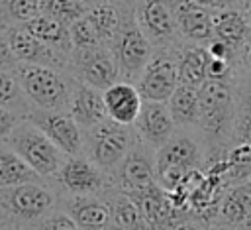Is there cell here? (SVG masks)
<instances>
[{"mask_svg": "<svg viewBox=\"0 0 251 230\" xmlns=\"http://www.w3.org/2000/svg\"><path fill=\"white\" fill-rule=\"evenodd\" d=\"M200 116L198 136L206 147V163L226 157V151L233 145L235 124V85L206 81L198 88Z\"/></svg>", "mask_w": 251, "mask_h": 230, "instance_id": "cell-1", "label": "cell"}, {"mask_svg": "<svg viewBox=\"0 0 251 230\" xmlns=\"http://www.w3.org/2000/svg\"><path fill=\"white\" fill-rule=\"evenodd\" d=\"M206 163V147L190 130H176L175 136L155 153L157 183L167 193L178 191Z\"/></svg>", "mask_w": 251, "mask_h": 230, "instance_id": "cell-2", "label": "cell"}, {"mask_svg": "<svg viewBox=\"0 0 251 230\" xmlns=\"http://www.w3.org/2000/svg\"><path fill=\"white\" fill-rule=\"evenodd\" d=\"M14 73L25 98L31 100L37 108L55 112H63L65 108H69L73 88L57 69L18 63Z\"/></svg>", "mask_w": 251, "mask_h": 230, "instance_id": "cell-3", "label": "cell"}, {"mask_svg": "<svg viewBox=\"0 0 251 230\" xmlns=\"http://www.w3.org/2000/svg\"><path fill=\"white\" fill-rule=\"evenodd\" d=\"M131 126H122L110 118L84 132L86 157L102 171H112L122 165L137 142Z\"/></svg>", "mask_w": 251, "mask_h": 230, "instance_id": "cell-4", "label": "cell"}, {"mask_svg": "<svg viewBox=\"0 0 251 230\" xmlns=\"http://www.w3.org/2000/svg\"><path fill=\"white\" fill-rule=\"evenodd\" d=\"M6 144L39 177H57L63 163L67 161V155L29 122H22L6 140Z\"/></svg>", "mask_w": 251, "mask_h": 230, "instance_id": "cell-5", "label": "cell"}, {"mask_svg": "<svg viewBox=\"0 0 251 230\" xmlns=\"http://www.w3.org/2000/svg\"><path fill=\"white\" fill-rule=\"evenodd\" d=\"M110 51L114 53V59L118 63L120 81L131 85L139 81L149 59L153 57V45L137 26L135 18H127L126 22H122L120 33Z\"/></svg>", "mask_w": 251, "mask_h": 230, "instance_id": "cell-6", "label": "cell"}, {"mask_svg": "<svg viewBox=\"0 0 251 230\" xmlns=\"http://www.w3.org/2000/svg\"><path fill=\"white\" fill-rule=\"evenodd\" d=\"M55 195L41 183H25L10 189H0V210L18 222L43 220L53 212Z\"/></svg>", "mask_w": 251, "mask_h": 230, "instance_id": "cell-7", "label": "cell"}, {"mask_svg": "<svg viewBox=\"0 0 251 230\" xmlns=\"http://www.w3.org/2000/svg\"><path fill=\"white\" fill-rule=\"evenodd\" d=\"M176 53L175 47H165L153 51L145 71L141 73L139 81L135 83L143 100L149 102H169L173 92L178 86V67H176Z\"/></svg>", "mask_w": 251, "mask_h": 230, "instance_id": "cell-8", "label": "cell"}, {"mask_svg": "<svg viewBox=\"0 0 251 230\" xmlns=\"http://www.w3.org/2000/svg\"><path fill=\"white\" fill-rule=\"evenodd\" d=\"M27 122L43 132L67 157H78L84 151V132L67 112L33 108L27 112Z\"/></svg>", "mask_w": 251, "mask_h": 230, "instance_id": "cell-9", "label": "cell"}, {"mask_svg": "<svg viewBox=\"0 0 251 230\" xmlns=\"http://www.w3.org/2000/svg\"><path fill=\"white\" fill-rule=\"evenodd\" d=\"M133 18L145 37L151 41V45H157V49L173 47L180 37L171 0H139Z\"/></svg>", "mask_w": 251, "mask_h": 230, "instance_id": "cell-10", "label": "cell"}, {"mask_svg": "<svg viewBox=\"0 0 251 230\" xmlns=\"http://www.w3.org/2000/svg\"><path fill=\"white\" fill-rule=\"evenodd\" d=\"M155 149L145 145L139 138L127 157L122 161V165L116 169L118 175V187L126 195H135L143 193L157 183V173H155Z\"/></svg>", "mask_w": 251, "mask_h": 230, "instance_id": "cell-11", "label": "cell"}, {"mask_svg": "<svg viewBox=\"0 0 251 230\" xmlns=\"http://www.w3.org/2000/svg\"><path fill=\"white\" fill-rule=\"evenodd\" d=\"M73 55H75L73 63H75V73L78 77V83L104 92L120 81L118 63L114 59V53L108 47L73 51Z\"/></svg>", "mask_w": 251, "mask_h": 230, "instance_id": "cell-12", "label": "cell"}, {"mask_svg": "<svg viewBox=\"0 0 251 230\" xmlns=\"http://www.w3.org/2000/svg\"><path fill=\"white\" fill-rule=\"evenodd\" d=\"M135 136L155 151L161 149L176 132V124L171 116L167 102H149L143 100L141 112L133 124Z\"/></svg>", "mask_w": 251, "mask_h": 230, "instance_id": "cell-13", "label": "cell"}, {"mask_svg": "<svg viewBox=\"0 0 251 230\" xmlns=\"http://www.w3.org/2000/svg\"><path fill=\"white\" fill-rule=\"evenodd\" d=\"M59 185L71 197H88L98 195L106 187L104 171L98 169L88 157H67L61 171L57 173Z\"/></svg>", "mask_w": 251, "mask_h": 230, "instance_id": "cell-14", "label": "cell"}, {"mask_svg": "<svg viewBox=\"0 0 251 230\" xmlns=\"http://www.w3.org/2000/svg\"><path fill=\"white\" fill-rule=\"evenodd\" d=\"M178 35L190 45H208L214 39L212 12L190 2V0H171Z\"/></svg>", "mask_w": 251, "mask_h": 230, "instance_id": "cell-15", "label": "cell"}, {"mask_svg": "<svg viewBox=\"0 0 251 230\" xmlns=\"http://www.w3.org/2000/svg\"><path fill=\"white\" fill-rule=\"evenodd\" d=\"M14 57L18 59V63H27V65H43V67H57L63 65V61L59 57H63L59 51H55L53 47L45 45L43 41H39L37 37H33L27 29L20 28H10L4 33Z\"/></svg>", "mask_w": 251, "mask_h": 230, "instance_id": "cell-16", "label": "cell"}, {"mask_svg": "<svg viewBox=\"0 0 251 230\" xmlns=\"http://www.w3.org/2000/svg\"><path fill=\"white\" fill-rule=\"evenodd\" d=\"M69 114L82 128V132L104 122L108 118L106 104H104V92H100L92 86H86L82 83H75L73 92H71Z\"/></svg>", "mask_w": 251, "mask_h": 230, "instance_id": "cell-17", "label": "cell"}, {"mask_svg": "<svg viewBox=\"0 0 251 230\" xmlns=\"http://www.w3.org/2000/svg\"><path fill=\"white\" fill-rule=\"evenodd\" d=\"M104 104L110 120L122 126H133L141 112L143 98L135 85L118 81L108 90H104Z\"/></svg>", "mask_w": 251, "mask_h": 230, "instance_id": "cell-18", "label": "cell"}, {"mask_svg": "<svg viewBox=\"0 0 251 230\" xmlns=\"http://www.w3.org/2000/svg\"><path fill=\"white\" fill-rule=\"evenodd\" d=\"M65 212L71 214L80 230H106L112 224L110 202L98 195L69 197L65 201Z\"/></svg>", "mask_w": 251, "mask_h": 230, "instance_id": "cell-19", "label": "cell"}, {"mask_svg": "<svg viewBox=\"0 0 251 230\" xmlns=\"http://www.w3.org/2000/svg\"><path fill=\"white\" fill-rule=\"evenodd\" d=\"M212 28H214V39L224 41L237 55L251 35V26L241 8H227V10L212 12Z\"/></svg>", "mask_w": 251, "mask_h": 230, "instance_id": "cell-20", "label": "cell"}, {"mask_svg": "<svg viewBox=\"0 0 251 230\" xmlns=\"http://www.w3.org/2000/svg\"><path fill=\"white\" fill-rule=\"evenodd\" d=\"M206 63L208 51L204 45H190L178 47L176 53V67H178V85L200 88L206 83Z\"/></svg>", "mask_w": 251, "mask_h": 230, "instance_id": "cell-21", "label": "cell"}, {"mask_svg": "<svg viewBox=\"0 0 251 230\" xmlns=\"http://www.w3.org/2000/svg\"><path fill=\"white\" fill-rule=\"evenodd\" d=\"M169 110L176 124V130H196L200 116V96L198 88L178 85L173 96L169 98Z\"/></svg>", "mask_w": 251, "mask_h": 230, "instance_id": "cell-22", "label": "cell"}, {"mask_svg": "<svg viewBox=\"0 0 251 230\" xmlns=\"http://www.w3.org/2000/svg\"><path fill=\"white\" fill-rule=\"evenodd\" d=\"M251 212V183L229 185L224 191L218 208V220L233 226H241V222Z\"/></svg>", "mask_w": 251, "mask_h": 230, "instance_id": "cell-23", "label": "cell"}, {"mask_svg": "<svg viewBox=\"0 0 251 230\" xmlns=\"http://www.w3.org/2000/svg\"><path fill=\"white\" fill-rule=\"evenodd\" d=\"M24 29H27L33 37H37L39 41H43L45 45L53 47L55 51L63 53H73V43H71V31L69 26L53 20L49 16H37L35 20H31L29 24L22 26Z\"/></svg>", "mask_w": 251, "mask_h": 230, "instance_id": "cell-24", "label": "cell"}, {"mask_svg": "<svg viewBox=\"0 0 251 230\" xmlns=\"http://www.w3.org/2000/svg\"><path fill=\"white\" fill-rule=\"evenodd\" d=\"M233 144L251 145V79L245 75H239L235 81Z\"/></svg>", "mask_w": 251, "mask_h": 230, "instance_id": "cell-25", "label": "cell"}, {"mask_svg": "<svg viewBox=\"0 0 251 230\" xmlns=\"http://www.w3.org/2000/svg\"><path fill=\"white\" fill-rule=\"evenodd\" d=\"M39 175L10 147H0V189L39 183Z\"/></svg>", "mask_w": 251, "mask_h": 230, "instance_id": "cell-26", "label": "cell"}, {"mask_svg": "<svg viewBox=\"0 0 251 230\" xmlns=\"http://www.w3.org/2000/svg\"><path fill=\"white\" fill-rule=\"evenodd\" d=\"M88 16L98 31V37L102 41L104 47H112L118 33H120V28H122V16L116 8V4H110V2H98V4H92L90 10H88Z\"/></svg>", "mask_w": 251, "mask_h": 230, "instance_id": "cell-27", "label": "cell"}, {"mask_svg": "<svg viewBox=\"0 0 251 230\" xmlns=\"http://www.w3.org/2000/svg\"><path fill=\"white\" fill-rule=\"evenodd\" d=\"M110 202V208H112V222L122 226V228H127V230H149L141 210L137 208V204L133 202L131 197H127L126 193H118L112 197Z\"/></svg>", "mask_w": 251, "mask_h": 230, "instance_id": "cell-28", "label": "cell"}, {"mask_svg": "<svg viewBox=\"0 0 251 230\" xmlns=\"http://www.w3.org/2000/svg\"><path fill=\"white\" fill-rule=\"evenodd\" d=\"M41 4V14L49 16L53 20H59L67 26L76 22L78 18L86 16L90 6L78 2V0H39Z\"/></svg>", "mask_w": 251, "mask_h": 230, "instance_id": "cell-29", "label": "cell"}, {"mask_svg": "<svg viewBox=\"0 0 251 230\" xmlns=\"http://www.w3.org/2000/svg\"><path fill=\"white\" fill-rule=\"evenodd\" d=\"M69 31H71V43H73V51H84V49H98V47H104L100 37H98V31L90 20V16H82L78 18L76 22H73L69 26Z\"/></svg>", "mask_w": 251, "mask_h": 230, "instance_id": "cell-30", "label": "cell"}, {"mask_svg": "<svg viewBox=\"0 0 251 230\" xmlns=\"http://www.w3.org/2000/svg\"><path fill=\"white\" fill-rule=\"evenodd\" d=\"M25 100L27 98L16 75H12L10 71H0V106L18 112L25 108Z\"/></svg>", "mask_w": 251, "mask_h": 230, "instance_id": "cell-31", "label": "cell"}, {"mask_svg": "<svg viewBox=\"0 0 251 230\" xmlns=\"http://www.w3.org/2000/svg\"><path fill=\"white\" fill-rule=\"evenodd\" d=\"M4 14L20 24H29L37 16H41V4L39 0H0Z\"/></svg>", "mask_w": 251, "mask_h": 230, "instance_id": "cell-32", "label": "cell"}, {"mask_svg": "<svg viewBox=\"0 0 251 230\" xmlns=\"http://www.w3.org/2000/svg\"><path fill=\"white\" fill-rule=\"evenodd\" d=\"M37 230H80V228L71 218L69 212H65V210H53L43 220H39Z\"/></svg>", "mask_w": 251, "mask_h": 230, "instance_id": "cell-33", "label": "cell"}, {"mask_svg": "<svg viewBox=\"0 0 251 230\" xmlns=\"http://www.w3.org/2000/svg\"><path fill=\"white\" fill-rule=\"evenodd\" d=\"M20 120H22V118H20L18 112L0 106V142H6V140L16 132V128L22 124Z\"/></svg>", "mask_w": 251, "mask_h": 230, "instance_id": "cell-34", "label": "cell"}, {"mask_svg": "<svg viewBox=\"0 0 251 230\" xmlns=\"http://www.w3.org/2000/svg\"><path fill=\"white\" fill-rule=\"evenodd\" d=\"M18 65V59L14 57L8 41L4 35H0V71H10V69H16Z\"/></svg>", "mask_w": 251, "mask_h": 230, "instance_id": "cell-35", "label": "cell"}, {"mask_svg": "<svg viewBox=\"0 0 251 230\" xmlns=\"http://www.w3.org/2000/svg\"><path fill=\"white\" fill-rule=\"evenodd\" d=\"M210 12L216 10H227V8H241V0H190Z\"/></svg>", "mask_w": 251, "mask_h": 230, "instance_id": "cell-36", "label": "cell"}, {"mask_svg": "<svg viewBox=\"0 0 251 230\" xmlns=\"http://www.w3.org/2000/svg\"><path fill=\"white\" fill-rule=\"evenodd\" d=\"M237 61H239V75H245V77L251 79V35L245 41V45L241 47V51L237 55Z\"/></svg>", "mask_w": 251, "mask_h": 230, "instance_id": "cell-37", "label": "cell"}, {"mask_svg": "<svg viewBox=\"0 0 251 230\" xmlns=\"http://www.w3.org/2000/svg\"><path fill=\"white\" fill-rule=\"evenodd\" d=\"M208 226H210V224L202 222L200 218H196V216H188V218L182 220L175 230H208Z\"/></svg>", "mask_w": 251, "mask_h": 230, "instance_id": "cell-38", "label": "cell"}, {"mask_svg": "<svg viewBox=\"0 0 251 230\" xmlns=\"http://www.w3.org/2000/svg\"><path fill=\"white\" fill-rule=\"evenodd\" d=\"M208 230H239V228L233 226V224H226V222L216 220V222H212V224L208 226Z\"/></svg>", "mask_w": 251, "mask_h": 230, "instance_id": "cell-39", "label": "cell"}, {"mask_svg": "<svg viewBox=\"0 0 251 230\" xmlns=\"http://www.w3.org/2000/svg\"><path fill=\"white\" fill-rule=\"evenodd\" d=\"M241 10H243V14L251 26V0H241Z\"/></svg>", "mask_w": 251, "mask_h": 230, "instance_id": "cell-40", "label": "cell"}, {"mask_svg": "<svg viewBox=\"0 0 251 230\" xmlns=\"http://www.w3.org/2000/svg\"><path fill=\"white\" fill-rule=\"evenodd\" d=\"M239 230H251V212H249V216L241 222V226H239Z\"/></svg>", "mask_w": 251, "mask_h": 230, "instance_id": "cell-41", "label": "cell"}, {"mask_svg": "<svg viewBox=\"0 0 251 230\" xmlns=\"http://www.w3.org/2000/svg\"><path fill=\"white\" fill-rule=\"evenodd\" d=\"M104 2H110V4H129V2H139V0H104Z\"/></svg>", "mask_w": 251, "mask_h": 230, "instance_id": "cell-42", "label": "cell"}, {"mask_svg": "<svg viewBox=\"0 0 251 230\" xmlns=\"http://www.w3.org/2000/svg\"><path fill=\"white\" fill-rule=\"evenodd\" d=\"M106 230H127V228H122V226H118V224H114V222H112V224H110Z\"/></svg>", "mask_w": 251, "mask_h": 230, "instance_id": "cell-43", "label": "cell"}, {"mask_svg": "<svg viewBox=\"0 0 251 230\" xmlns=\"http://www.w3.org/2000/svg\"><path fill=\"white\" fill-rule=\"evenodd\" d=\"M4 31H8V29H6V24H4V22H2V20H0V35H2V33H4Z\"/></svg>", "mask_w": 251, "mask_h": 230, "instance_id": "cell-44", "label": "cell"}, {"mask_svg": "<svg viewBox=\"0 0 251 230\" xmlns=\"http://www.w3.org/2000/svg\"><path fill=\"white\" fill-rule=\"evenodd\" d=\"M0 230H18V228H16V226H2Z\"/></svg>", "mask_w": 251, "mask_h": 230, "instance_id": "cell-45", "label": "cell"}, {"mask_svg": "<svg viewBox=\"0 0 251 230\" xmlns=\"http://www.w3.org/2000/svg\"><path fill=\"white\" fill-rule=\"evenodd\" d=\"M78 2H82V4H86V6H92V0H78Z\"/></svg>", "mask_w": 251, "mask_h": 230, "instance_id": "cell-46", "label": "cell"}]
</instances>
